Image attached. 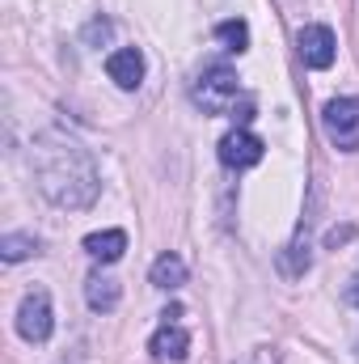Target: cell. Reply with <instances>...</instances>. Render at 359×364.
Here are the masks:
<instances>
[{
  "mask_svg": "<svg viewBox=\"0 0 359 364\" xmlns=\"http://www.w3.org/2000/svg\"><path fill=\"white\" fill-rule=\"evenodd\" d=\"M263 153H267V144H263L254 132H245V127H237V132H228V136L220 140V161H224L228 170H250V166L263 161Z\"/></svg>",
  "mask_w": 359,
  "mask_h": 364,
  "instance_id": "cell-6",
  "label": "cell"
},
{
  "mask_svg": "<svg viewBox=\"0 0 359 364\" xmlns=\"http://www.w3.org/2000/svg\"><path fill=\"white\" fill-rule=\"evenodd\" d=\"M55 331V318H51V296L43 288L26 292V301L17 305V335L26 343H47Z\"/></svg>",
  "mask_w": 359,
  "mask_h": 364,
  "instance_id": "cell-4",
  "label": "cell"
},
{
  "mask_svg": "<svg viewBox=\"0 0 359 364\" xmlns=\"http://www.w3.org/2000/svg\"><path fill=\"white\" fill-rule=\"evenodd\" d=\"M233 119H237V123H250V119H254V102H241V110L233 106Z\"/></svg>",
  "mask_w": 359,
  "mask_h": 364,
  "instance_id": "cell-15",
  "label": "cell"
},
{
  "mask_svg": "<svg viewBox=\"0 0 359 364\" xmlns=\"http://www.w3.org/2000/svg\"><path fill=\"white\" fill-rule=\"evenodd\" d=\"M106 73H110V81L118 90H140V81H144V55H140V47H118L106 60Z\"/></svg>",
  "mask_w": 359,
  "mask_h": 364,
  "instance_id": "cell-7",
  "label": "cell"
},
{
  "mask_svg": "<svg viewBox=\"0 0 359 364\" xmlns=\"http://www.w3.org/2000/svg\"><path fill=\"white\" fill-rule=\"evenodd\" d=\"M34 178H38V191L55 208H72V212L89 208L97 199V186H101L89 149H81L64 132H43L34 140Z\"/></svg>",
  "mask_w": 359,
  "mask_h": 364,
  "instance_id": "cell-1",
  "label": "cell"
},
{
  "mask_svg": "<svg viewBox=\"0 0 359 364\" xmlns=\"http://www.w3.org/2000/svg\"><path fill=\"white\" fill-rule=\"evenodd\" d=\"M309 263H313V259H309V242H304V237H296V242H292V246L283 250V259H279L283 275H292V279L309 272Z\"/></svg>",
  "mask_w": 359,
  "mask_h": 364,
  "instance_id": "cell-13",
  "label": "cell"
},
{
  "mask_svg": "<svg viewBox=\"0 0 359 364\" xmlns=\"http://www.w3.org/2000/svg\"><path fill=\"white\" fill-rule=\"evenodd\" d=\"M30 255H38V242L34 237H26V233H4L0 237V259L4 263H21Z\"/></svg>",
  "mask_w": 359,
  "mask_h": 364,
  "instance_id": "cell-12",
  "label": "cell"
},
{
  "mask_svg": "<svg viewBox=\"0 0 359 364\" xmlns=\"http://www.w3.org/2000/svg\"><path fill=\"white\" fill-rule=\"evenodd\" d=\"M321 127H326V140L343 153H355L359 149V97H330L326 110H321Z\"/></svg>",
  "mask_w": 359,
  "mask_h": 364,
  "instance_id": "cell-3",
  "label": "cell"
},
{
  "mask_svg": "<svg viewBox=\"0 0 359 364\" xmlns=\"http://www.w3.org/2000/svg\"><path fill=\"white\" fill-rule=\"evenodd\" d=\"M85 250H89V259H97V263H118L123 250H127V233H123V229L89 233V237H85Z\"/></svg>",
  "mask_w": 359,
  "mask_h": 364,
  "instance_id": "cell-9",
  "label": "cell"
},
{
  "mask_svg": "<svg viewBox=\"0 0 359 364\" xmlns=\"http://www.w3.org/2000/svg\"><path fill=\"white\" fill-rule=\"evenodd\" d=\"M153 284L157 288H165V292H174V288H182L186 284V263H182L178 255H161L157 263H153Z\"/></svg>",
  "mask_w": 359,
  "mask_h": 364,
  "instance_id": "cell-11",
  "label": "cell"
},
{
  "mask_svg": "<svg viewBox=\"0 0 359 364\" xmlns=\"http://www.w3.org/2000/svg\"><path fill=\"white\" fill-rule=\"evenodd\" d=\"M216 38H220L228 51L241 55V51L250 47V26H245V21H220V26H216Z\"/></svg>",
  "mask_w": 359,
  "mask_h": 364,
  "instance_id": "cell-14",
  "label": "cell"
},
{
  "mask_svg": "<svg viewBox=\"0 0 359 364\" xmlns=\"http://www.w3.org/2000/svg\"><path fill=\"white\" fill-rule=\"evenodd\" d=\"M186 352H190V335L182 326H174V322H165L153 335V356L157 360H186Z\"/></svg>",
  "mask_w": 359,
  "mask_h": 364,
  "instance_id": "cell-8",
  "label": "cell"
},
{
  "mask_svg": "<svg viewBox=\"0 0 359 364\" xmlns=\"http://www.w3.org/2000/svg\"><path fill=\"white\" fill-rule=\"evenodd\" d=\"M237 93H241L237 73H233V68H224V64H216V68H203V77L194 81L190 97H194L207 114H224V110L237 102Z\"/></svg>",
  "mask_w": 359,
  "mask_h": 364,
  "instance_id": "cell-2",
  "label": "cell"
},
{
  "mask_svg": "<svg viewBox=\"0 0 359 364\" xmlns=\"http://www.w3.org/2000/svg\"><path fill=\"white\" fill-rule=\"evenodd\" d=\"M296 51L309 68H330L334 55H338V43H334V30L330 26H304L296 34Z\"/></svg>",
  "mask_w": 359,
  "mask_h": 364,
  "instance_id": "cell-5",
  "label": "cell"
},
{
  "mask_svg": "<svg viewBox=\"0 0 359 364\" xmlns=\"http://www.w3.org/2000/svg\"><path fill=\"white\" fill-rule=\"evenodd\" d=\"M250 364H267V356H254V360H250Z\"/></svg>",
  "mask_w": 359,
  "mask_h": 364,
  "instance_id": "cell-19",
  "label": "cell"
},
{
  "mask_svg": "<svg viewBox=\"0 0 359 364\" xmlns=\"http://www.w3.org/2000/svg\"><path fill=\"white\" fill-rule=\"evenodd\" d=\"M347 301H351V305H359V275L351 279V288H347Z\"/></svg>",
  "mask_w": 359,
  "mask_h": 364,
  "instance_id": "cell-18",
  "label": "cell"
},
{
  "mask_svg": "<svg viewBox=\"0 0 359 364\" xmlns=\"http://www.w3.org/2000/svg\"><path fill=\"white\" fill-rule=\"evenodd\" d=\"M118 296H123L118 279H110V275H89V284H85V301H89V309L110 314V309L118 305Z\"/></svg>",
  "mask_w": 359,
  "mask_h": 364,
  "instance_id": "cell-10",
  "label": "cell"
},
{
  "mask_svg": "<svg viewBox=\"0 0 359 364\" xmlns=\"http://www.w3.org/2000/svg\"><path fill=\"white\" fill-rule=\"evenodd\" d=\"M106 34H110V21H93V26H89V43L106 38Z\"/></svg>",
  "mask_w": 359,
  "mask_h": 364,
  "instance_id": "cell-16",
  "label": "cell"
},
{
  "mask_svg": "<svg viewBox=\"0 0 359 364\" xmlns=\"http://www.w3.org/2000/svg\"><path fill=\"white\" fill-rule=\"evenodd\" d=\"M347 237H351V229H330V237H326V242H330V246H338V242H347Z\"/></svg>",
  "mask_w": 359,
  "mask_h": 364,
  "instance_id": "cell-17",
  "label": "cell"
}]
</instances>
